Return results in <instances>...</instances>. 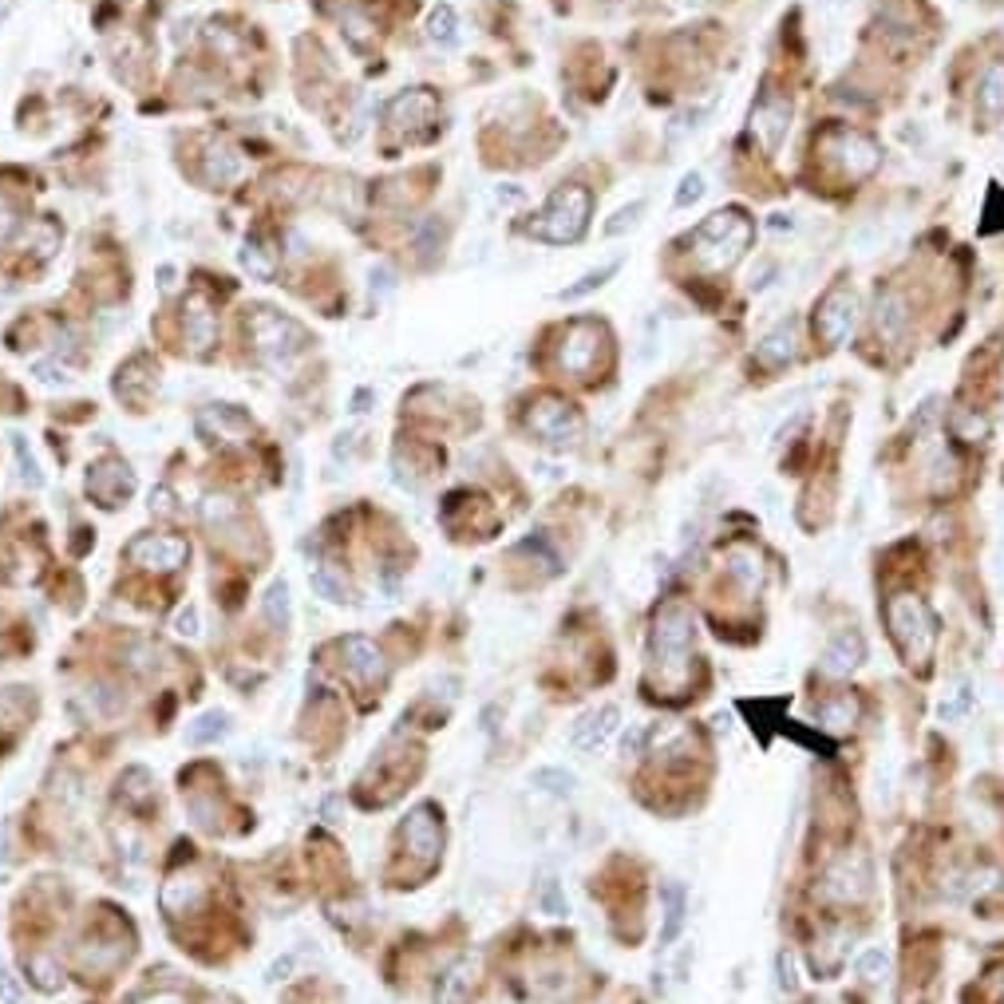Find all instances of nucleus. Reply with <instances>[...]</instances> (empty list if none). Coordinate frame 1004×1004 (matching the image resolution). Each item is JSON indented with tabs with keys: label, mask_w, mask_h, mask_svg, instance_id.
Listing matches in <instances>:
<instances>
[{
	"label": "nucleus",
	"mask_w": 1004,
	"mask_h": 1004,
	"mask_svg": "<svg viewBox=\"0 0 1004 1004\" xmlns=\"http://www.w3.org/2000/svg\"><path fill=\"white\" fill-rule=\"evenodd\" d=\"M854 325H859V293L850 285H834L822 293V301L815 305V337L827 348H839L850 340Z\"/></svg>",
	"instance_id": "obj_8"
},
{
	"label": "nucleus",
	"mask_w": 1004,
	"mask_h": 1004,
	"mask_svg": "<svg viewBox=\"0 0 1004 1004\" xmlns=\"http://www.w3.org/2000/svg\"><path fill=\"white\" fill-rule=\"evenodd\" d=\"M226 732H230V720H226V712H206V716H198V720L190 724L186 740H190L194 747H203V744H218Z\"/></svg>",
	"instance_id": "obj_34"
},
{
	"label": "nucleus",
	"mask_w": 1004,
	"mask_h": 1004,
	"mask_svg": "<svg viewBox=\"0 0 1004 1004\" xmlns=\"http://www.w3.org/2000/svg\"><path fill=\"white\" fill-rule=\"evenodd\" d=\"M700 198H705V174H700V171H688L685 178H680V186H676L673 206H676V210H688V206L700 203Z\"/></svg>",
	"instance_id": "obj_42"
},
{
	"label": "nucleus",
	"mask_w": 1004,
	"mask_h": 1004,
	"mask_svg": "<svg viewBox=\"0 0 1004 1004\" xmlns=\"http://www.w3.org/2000/svg\"><path fill=\"white\" fill-rule=\"evenodd\" d=\"M787 131H792V103L779 91H763L752 111V135L760 139V146L767 155H775L779 143L787 139Z\"/></svg>",
	"instance_id": "obj_14"
},
{
	"label": "nucleus",
	"mask_w": 1004,
	"mask_h": 1004,
	"mask_svg": "<svg viewBox=\"0 0 1004 1004\" xmlns=\"http://www.w3.org/2000/svg\"><path fill=\"white\" fill-rule=\"evenodd\" d=\"M131 491H135V474H131V467L123 463V459H99L91 471H87V494L99 502V506H119L123 499H131Z\"/></svg>",
	"instance_id": "obj_15"
},
{
	"label": "nucleus",
	"mask_w": 1004,
	"mask_h": 1004,
	"mask_svg": "<svg viewBox=\"0 0 1004 1004\" xmlns=\"http://www.w3.org/2000/svg\"><path fill=\"white\" fill-rule=\"evenodd\" d=\"M474 989V961L471 957H459L455 965L444 969L439 985H435V1004H467Z\"/></svg>",
	"instance_id": "obj_25"
},
{
	"label": "nucleus",
	"mask_w": 1004,
	"mask_h": 1004,
	"mask_svg": "<svg viewBox=\"0 0 1004 1004\" xmlns=\"http://www.w3.org/2000/svg\"><path fill=\"white\" fill-rule=\"evenodd\" d=\"M127 953H131V946L123 941V934H91L79 949V965L87 973H107L119 961H127Z\"/></svg>",
	"instance_id": "obj_23"
},
{
	"label": "nucleus",
	"mask_w": 1004,
	"mask_h": 1004,
	"mask_svg": "<svg viewBox=\"0 0 1004 1004\" xmlns=\"http://www.w3.org/2000/svg\"><path fill=\"white\" fill-rule=\"evenodd\" d=\"M692 609L680 601H665L653 613V633H648V665L665 685H680L692 665Z\"/></svg>",
	"instance_id": "obj_1"
},
{
	"label": "nucleus",
	"mask_w": 1004,
	"mask_h": 1004,
	"mask_svg": "<svg viewBox=\"0 0 1004 1004\" xmlns=\"http://www.w3.org/2000/svg\"><path fill=\"white\" fill-rule=\"evenodd\" d=\"M174 629H178L183 637H198V609H194V605L178 609V618H174Z\"/></svg>",
	"instance_id": "obj_49"
},
{
	"label": "nucleus",
	"mask_w": 1004,
	"mask_h": 1004,
	"mask_svg": "<svg viewBox=\"0 0 1004 1004\" xmlns=\"http://www.w3.org/2000/svg\"><path fill=\"white\" fill-rule=\"evenodd\" d=\"M345 24H348V36L357 40V44H364V40L372 36V24H368L360 12H345Z\"/></svg>",
	"instance_id": "obj_51"
},
{
	"label": "nucleus",
	"mask_w": 1004,
	"mask_h": 1004,
	"mask_svg": "<svg viewBox=\"0 0 1004 1004\" xmlns=\"http://www.w3.org/2000/svg\"><path fill=\"white\" fill-rule=\"evenodd\" d=\"M119 795H123L127 803H135V807H146V803L155 799L151 775H146L143 767H131V772H123V779H119Z\"/></svg>",
	"instance_id": "obj_35"
},
{
	"label": "nucleus",
	"mask_w": 1004,
	"mask_h": 1004,
	"mask_svg": "<svg viewBox=\"0 0 1004 1004\" xmlns=\"http://www.w3.org/2000/svg\"><path fill=\"white\" fill-rule=\"evenodd\" d=\"M17 455H20V467H24V471H20V474H24V483H29V487L44 483V479H40V471H36V459H32V455H24V444H17Z\"/></svg>",
	"instance_id": "obj_53"
},
{
	"label": "nucleus",
	"mask_w": 1004,
	"mask_h": 1004,
	"mask_svg": "<svg viewBox=\"0 0 1004 1004\" xmlns=\"http://www.w3.org/2000/svg\"><path fill=\"white\" fill-rule=\"evenodd\" d=\"M621 728V712L613 705L598 708V712H586L574 724V747H581V752H598V747H605L613 735H618Z\"/></svg>",
	"instance_id": "obj_22"
},
{
	"label": "nucleus",
	"mask_w": 1004,
	"mask_h": 1004,
	"mask_svg": "<svg viewBox=\"0 0 1004 1004\" xmlns=\"http://www.w3.org/2000/svg\"><path fill=\"white\" fill-rule=\"evenodd\" d=\"M203 522L214 538H230V526L238 522V502L226 494H206L203 499Z\"/></svg>",
	"instance_id": "obj_30"
},
{
	"label": "nucleus",
	"mask_w": 1004,
	"mask_h": 1004,
	"mask_svg": "<svg viewBox=\"0 0 1004 1004\" xmlns=\"http://www.w3.org/2000/svg\"><path fill=\"white\" fill-rule=\"evenodd\" d=\"M435 116H439V99L427 87H412L388 103V123L396 131H419V127L435 123Z\"/></svg>",
	"instance_id": "obj_16"
},
{
	"label": "nucleus",
	"mask_w": 1004,
	"mask_h": 1004,
	"mask_svg": "<svg viewBox=\"0 0 1004 1004\" xmlns=\"http://www.w3.org/2000/svg\"><path fill=\"white\" fill-rule=\"evenodd\" d=\"M874 329H878V337L886 340V345H902V340H906L909 305L898 290L878 293V301H874Z\"/></svg>",
	"instance_id": "obj_21"
},
{
	"label": "nucleus",
	"mask_w": 1004,
	"mask_h": 1004,
	"mask_svg": "<svg viewBox=\"0 0 1004 1004\" xmlns=\"http://www.w3.org/2000/svg\"><path fill=\"white\" fill-rule=\"evenodd\" d=\"M427 40L439 44V48H455L459 44V17H455L451 4L432 9V17H427Z\"/></svg>",
	"instance_id": "obj_32"
},
{
	"label": "nucleus",
	"mask_w": 1004,
	"mask_h": 1004,
	"mask_svg": "<svg viewBox=\"0 0 1004 1004\" xmlns=\"http://www.w3.org/2000/svg\"><path fill=\"white\" fill-rule=\"evenodd\" d=\"M728 574H732L740 586L752 593V589L763 586V558L755 554V546H732L728 550Z\"/></svg>",
	"instance_id": "obj_29"
},
{
	"label": "nucleus",
	"mask_w": 1004,
	"mask_h": 1004,
	"mask_svg": "<svg viewBox=\"0 0 1004 1004\" xmlns=\"http://www.w3.org/2000/svg\"><path fill=\"white\" fill-rule=\"evenodd\" d=\"M183 329H186V345H190L198 357L214 348V340H218V313H214L206 293H190V297H186Z\"/></svg>",
	"instance_id": "obj_18"
},
{
	"label": "nucleus",
	"mask_w": 1004,
	"mask_h": 1004,
	"mask_svg": "<svg viewBox=\"0 0 1004 1004\" xmlns=\"http://www.w3.org/2000/svg\"><path fill=\"white\" fill-rule=\"evenodd\" d=\"M135 1004H186V1001L178 993H151V996H143V1001H135Z\"/></svg>",
	"instance_id": "obj_57"
},
{
	"label": "nucleus",
	"mask_w": 1004,
	"mask_h": 1004,
	"mask_svg": "<svg viewBox=\"0 0 1004 1004\" xmlns=\"http://www.w3.org/2000/svg\"><path fill=\"white\" fill-rule=\"evenodd\" d=\"M819 720H822V728H831V732H847V728L854 724V700H850V696H842V700L822 705L819 708Z\"/></svg>",
	"instance_id": "obj_38"
},
{
	"label": "nucleus",
	"mask_w": 1004,
	"mask_h": 1004,
	"mask_svg": "<svg viewBox=\"0 0 1004 1004\" xmlns=\"http://www.w3.org/2000/svg\"><path fill=\"white\" fill-rule=\"evenodd\" d=\"M854 969H859V976L866 981V985H878V981H886L890 976V957L882 953V949H862L859 961H854Z\"/></svg>",
	"instance_id": "obj_37"
},
{
	"label": "nucleus",
	"mask_w": 1004,
	"mask_h": 1004,
	"mask_svg": "<svg viewBox=\"0 0 1004 1004\" xmlns=\"http://www.w3.org/2000/svg\"><path fill=\"white\" fill-rule=\"evenodd\" d=\"M538 906L550 914V918H561L566 914V898H561V890H558V882L554 878H542V886H538Z\"/></svg>",
	"instance_id": "obj_45"
},
{
	"label": "nucleus",
	"mask_w": 1004,
	"mask_h": 1004,
	"mask_svg": "<svg viewBox=\"0 0 1004 1004\" xmlns=\"http://www.w3.org/2000/svg\"><path fill=\"white\" fill-rule=\"evenodd\" d=\"M337 653H340V665H345L348 680L357 688H364V692H372V688H380L388 680L384 653H380L368 637H345L337 645Z\"/></svg>",
	"instance_id": "obj_12"
},
{
	"label": "nucleus",
	"mask_w": 1004,
	"mask_h": 1004,
	"mask_svg": "<svg viewBox=\"0 0 1004 1004\" xmlns=\"http://www.w3.org/2000/svg\"><path fill=\"white\" fill-rule=\"evenodd\" d=\"M775 973H779L783 993H799V965H795V953L779 949V957H775Z\"/></svg>",
	"instance_id": "obj_44"
},
{
	"label": "nucleus",
	"mask_w": 1004,
	"mask_h": 1004,
	"mask_svg": "<svg viewBox=\"0 0 1004 1004\" xmlns=\"http://www.w3.org/2000/svg\"><path fill=\"white\" fill-rule=\"evenodd\" d=\"M265 618H270L277 629L290 625V586H285V581H273L270 593H265Z\"/></svg>",
	"instance_id": "obj_40"
},
{
	"label": "nucleus",
	"mask_w": 1004,
	"mask_h": 1004,
	"mask_svg": "<svg viewBox=\"0 0 1004 1004\" xmlns=\"http://www.w3.org/2000/svg\"><path fill=\"white\" fill-rule=\"evenodd\" d=\"M641 214H645V203H629V206H621V210L613 214V222H605V238H618V233L633 230V226L641 222Z\"/></svg>",
	"instance_id": "obj_43"
},
{
	"label": "nucleus",
	"mask_w": 1004,
	"mask_h": 1004,
	"mask_svg": "<svg viewBox=\"0 0 1004 1004\" xmlns=\"http://www.w3.org/2000/svg\"><path fill=\"white\" fill-rule=\"evenodd\" d=\"M0 1001H4V1004H24V996H20V985H17V976H12L9 969H0Z\"/></svg>",
	"instance_id": "obj_50"
},
{
	"label": "nucleus",
	"mask_w": 1004,
	"mask_h": 1004,
	"mask_svg": "<svg viewBox=\"0 0 1004 1004\" xmlns=\"http://www.w3.org/2000/svg\"><path fill=\"white\" fill-rule=\"evenodd\" d=\"M242 265L250 270V277L273 281V277H277V270H281V250L270 242V238H245Z\"/></svg>",
	"instance_id": "obj_27"
},
{
	"label": "nucleus",
	"mask_w": 1004,
	"mask_h": 1004,
	"mask_svg": "<svg viewBox=\"0 0 1004 1004\" xmlns=\"http://www.w3.org/2000/svg\"><path fill=\"white\" fill-rule=\"evenodd\" d=\"M36 376L44 380V384H68V372L56 364H36Z\"/></svg>",
	"instance_id": "obj_54"
},
{
	"label": "nucleus",
	"mask_w": 1004,
	"mask_h": 1004,
	"mask_svg": "<svg viewBox=\"0 0 1004 1004\" xmlns=\"http://www.w3.org/2000/svg\"><path fill=\"white\" fill-rule=\"evenodd\" d=\"M198 432L210 439V444H245L250 439V432H253V424L250 419L238 412V407H230V404H214V407H206L203 416H198Z\"/></svg>",
	"instance_id": "obj_19"
},
{
	"label": "nucleus",
	"mask_w": 1004,
	"mask_h": 1004,
	"mask_svg": "<svg viewBox=\"0 0 1004 1004\" xmlns=\"http://www.w3.org/2000/svg\"><path fill=\"white\" fill-rule=\"evenodd\" d=\"M534 787H542V792L550 795H574V787H578V779H574L570 772H561V767H542V772H534Z\"/></svg>",
	"instance_id": "obj_39"
},
{
	"label": "nucleus",
	"mask_w": 1004,
	"mask_h": 1004,
	"mask_svg": "<svg viewBox=\"0 0 1004 1004\" xmlns=\"http://www.w3.org/2000/svg\"><path fill=\"white\" fill-rule=\"evenodd\" d=\"M819 146L822 155L831 159L834 171L847 174V178H870L882 163L878 143L870 135H862V131H831V135H822Z\"/></svg>",
	"instance_id": "obj_7"
},
{
	"label": "nucleus",
	"mask_w": 1004,
	"mask_h": 1004,
	"mask_svg": "<svg viewBox=\"0 0 1004 1004\" xmlns=\"http://www.w3.org/2000/svg\"><path fill=\"white\" fill-rule=\"evenodd\" d=\"M159 902H163V909L171 918H183V914H190V909H198L206 902V878L198 870H178V874H171L163 882Z\"/></svg>",
	"instance_id": "obj_17"
},
{
	"label": "nucleus",
	"mask_w": 1004,
	"mask_h": 1004,
	"mask_svg": "<svg viewBox=\"0 0 1004 1004\" xmlns=\"http://www.w3.org/2000/svg\"><path fill=\"white\" fill-rule=\"evenodd\" d=\"M949 432H953V439H961V444H981L989 435V419L976 412V407H957L953 416H949Z\"/></svg>",
	"instance_id": "obj_33"
},
{
	"label": "nucleus",
	"mask_w": 1004,
	"mask_h": 1004,
	"mask_svg": "<svg viewBox=\"0 0 1004 1004\" xmlns=\"http://www.w3.org/2000/svg\"><path fill=\"white\" fill-rule=\"evenodd\" d=\"M171 502H174V494L166 491V487H159V491L151 494V506H159V511H163V514H174V506H171Z\"/></svg>",
	"instance_id": "obj_56"
},
{
	"label": "nucleus",
	"mask_w": 1004,
	"mask_h": 1004,
	"mask_svg": "<svg viewBox=\"0 0 1004 1004\" xmlns=\"http://www.w3.org/2000/svg\"><path fill=\"white\" fill-rule=\"evenodd\" d=\"M309 581H313V589H317V593H320V598H325V601H345V598H348L345 581H337L329 570H317Z\"/></svg>",
	"instance_id": "obj_46"
},
{
	"label": "nucleus",
	"mask_w": 1004,
	"mask_h": 1004,
	"mask_svg": "<svg viewBox=\"0 0 1004 1004\" xmlns=\"http://www.w3.org/2000/svg\"><path fill=\"white\" fill-rule=\"evenodd\" d=\"M29 976L36 981L44 993H52V989H59V965L52 961V957H44V953H36V957H29Z\"/></svg>",
	"instance_id": "obj_41"
},
{
	"label": "nucleus",
	"mask_w": 1004,
	"mask_h": 1004,
	"mask_svg": "<svg viewBox=\"0 0 1004 1004\" xmlns=\"http://www.w3.org/2000/svg\"><path fill=\"white\" fill-rule=\"evenodd\" d=\"M245 332H250V340H253V352H258L273 372H285V368L309 348L305 325L285 317V313L270 309V305H253L250 317H245Z\"/></svg>",
	"instance_id": "obj_3"
},
{
	"label": "nucleus",
	"mask_w": 1004,
	"mask_h": 1004,
	"mask_svg": "<svg viewBox=\"0 0 1004 1004\" xmlns=\"http://www.w3.org/2000/svg\"><path fill=\"white\" fill-rule=\"evenodd\" d=\"M870 882H874V874H870V862L866 854H842V859H834L831 866L822 870L819 878V898L822 902H839V906H850V902H862L870 894Z\"/></svg>",
	"instance_id": "obj_9"
},
{
	"label": "nucleus",
	"mask_w": 1004,
	"mask_h": 1004,
	"mask_svg": "<svg viewBox=\"0 0 1004 1004\" xmlns=\"http://www.w3.org/2000/svg\"><path fill=\"white\" fill-rule=\"evenodd\" d=\"M755 357H760V364H767V368H787L792 360H799V320L795 317L779 320V325L755 345Z\"/></svg>",
	"instance_id": "obj_20"
},
{
	"label": "nucleus",
	"mask_w": 1004,
	"mask_h": 1004,
	"mask_svg": "<svg viewBox=\"0 0 1004 1004\" xmlns=\"http://www.w3.org/2000/svg\"><path fill=\"white\" fill-rule=\"evenodd\" d=\"M526 432L550 447H574L581 439V416L558 396H542L526 407Z\"/></svg>",
	"instance_id": "obj_6"
},
{
	"label": "nucleus",
	"mask_w": 1004,
	"mask_h": 1004,
	"mask_svg": "<svg viewBox=\"0 0 1004 1004\" xmlns=\"http://www.w3.org/2000/svg\"><path fill=\"white\" fill-rule=\"evenodd\" d=\"M210 1004H238V1001H230V996H210Z\"/></svg>",
	"instance_id": "obj_58"
},
{
	"label": "nucleus",
	"mask_w": 1004,
	"mask_h": 1004,
	"mask_svg": "<svg viewBox=\"0 0 1004 1004\" xmlns=\"http://www.w3.org/2000/svg\"><path fill=\"white\" fill-rule=\"evenodd\" d=\"M618 270H621V261H605L601 270H589L586 277L578 281V285H570V290H561V293H558V301H581V297H589V293L601 290V285H605V281L613 277Z\"/></svg>",
	"instance_id": "obj_36"
},
{
	"label": "nucleus",
	"mask_w": 1004,
	"mask_h": 1004,
	"mask_svg": "<svg viewBox=\"0 0 1004 1004\" xmlns=\"http://www.w3.org/2000/svg\"><path fill=\"white\" fill-rule=\"evenodd\" d=\"M937 419V400L929 396L926 404H921V412H918V435H926L929 432V424Z\"/></svg>",
	"instance_id": "obj_55"
},
{
	"label": "nucleus",
	"mask_w": 1004,
	"mask_h": 1004,
	"mask_svg": "<svg viewBox=\"0 0 1004 1004\" xmlns=\"http://www.w3.org/2000/svg\"><path fill=\"white\" fill-rule=\"evenodd\" d=\"M589 210H593V194L586 186H558L550 194V203L542 206V214L526 226L534 242L546 245H570L578 242L589 226Z\"/></svg>",
	"instance_id": "obj_4"
},
{
	"label": "nucleus",
	"mask_w": 1004,
	"mask_h": 1004,
	"mask_svg": "<svg viewBox=\"0 0 1004 1004\" xmlns=\"http://www.w3.org/2000/svg\"><path fill=\"white\" fill-rule=\"evenodd\" d=\"M127 558L135 561V566H143V570L171 574L178 566H186L190 546L183 538H174V534H139L135 542H127Z\"/></svg>",
	"instance_id": "obj_13"
},
{
	"label": "nucleus",
	"mask_w": 1004,
	"mask_h": 1004,
	"mask_svg": "<svg viewBox=\"0 0 1004 1004\" xmlns=\"http://www.w3.org/2000/svg\"><path fill=\"white\" fill-rule=\"evenodd\" d=\"M400 839H404L407 859H416L419 874L439 862V847H444V827H439V811L432 803H419L416 811L407 815L404 827H400Z\"/></svg>",
	"instance_id": "obj_10"
},
{
	"label": "nucleus",
	"mask_w": 1004,
	"mask_h": 1004,
	"mask_svg": "<svg viewBox=\"0 0 1004 1004\" xmlns=\"http://www.w3.org/2000/svg\"><path fill=\"white\" fill-rule=\"evenodd\" d=\"M886 621H890V637H894L898 653L906 657V665H926L934 657L937 618L926 601L914 598V593H898V598H890Z\"/></svg>",
	"instance_id": "obj_5"
},
{
	"label": "nucleus",
	"mask_w": 1004,
	"mask_h": 1004,
	"mask_svg": "<svg viewBox=\"0 0 1004 1004\" xmlns=\"http://www.w3.org/2000/svg\"><path fill=\"white\" fill-rule=\"evenodd\" d=\"M976 116L985 123H996L1004 116V64H989L976 84Z\"/></svg>",
	"instance_id": "obj_26"
},
{
	"label": "nucleus",
	"mask_w": 1004,
	"mask_h": 1004,
	"mask_svg": "<svg viewBox=\"0 0 1004 1004\" xmlns=\"http://www.w3.org/2000/svg\"><path fill=\"white\" fill-rule=\"evenodd\" d=\"M965 708H969V685H961V688H957L953 700H949V705H941V716H946V720H957V716L965 712Z\"/></svg>",
	"instance_id": "obj_52"
},
{
	"label": "nucleus",
	"mask_w": 1004,
	"mask_h": 1004,
	"mask_svg": "<svg viewBox=\"0 0 1004 1004\" xmlns=\"http://www.w3.org/2000/svg\"><path fill=\"white\" fill-rule=\"evenodd\" d=\"M242 171H245V163H242V155H238L233 146L214 143L210 151H206V178H210V183H218V186L238 183V178H242Z\"/></svg>",
	"instance_id": "obj_28"
},
{
	"label": "nucleus",
	"mask_w": 1004,
	"mask_h": 1004,
	"mask_svg": "<svg viewBox=\"0 0 1004 1004\" xmlns=\"http://www.w3.org/2000/svg\"><path fill=\"white\" fill-rule=\"evenodd\" d=\"M862 657H866V645H862L859 633H854V629H839L831 637V645H827V653H822V673L850 676L862 665Z\"/></svg>",
	"instance_id": "obj_24"
},
{
	"label": "nucleus",
	"mask_w": 1004,
	"mask_h": 1004,
	"mask_svg": "<svg viewBox=\"0 0 1004 1004\" xmlns=\"http://www.w3.org/2000/svg\"><path fill=\"white\" fill-rule=\"evenodd\" d=\"M491 203L502 206V210H514V206L526 203V190L514 183H499V186H491Z\"/></svg>",
	"instance_id": "obj_47"
},
{
	"label": "nucleus",
	"mask_w": 1004,
	"mask_h": 1004,
	"mask_svg": "<svg viewBox=\"0 0 1004 1004\" xmlns=\"http://www.w3.org/2000/svg\"><path fill=\"white\" fill-rule=\"evenodd\" d=\"M601 340H605V332H601L598 320H574L570 329H566V337H561V348H558L561 368H566L570 376L586 380L589 372L598 368Z\"/></svg>",
	"instance_id": "obj_11"
},
{
	"label": "nucleus",
	"mask_w": 1004,
	"mask_h": 1004,
	"mask_svg": "<svg viewBox=\"0 0 1004 1004\" xmlns=\"http://www.w3.org/2000/svg\"><path fill=\"white\" fill-rule=\"evenodd\" d=\"M661 902H665V926H661V946H673L676 937H680V929H685V890L676 886V882H668V886L661 890Z\"/></svg>",
	"instance_id": "obj_31"
},
{
	"label": "nucleus",
	"mask_w": 1004,
	"mask_h": 1004,
	"mask_svg": "<svg viewBox=\"0 0 1004 1004\" xmlns=\"http://www.w3.org/2000/svg\"><path fill=\"white\" fill-rule=\"evenodd\" d=\"M12 230H17V206L9 203V194L0 190V245L9 242Z\"/></svg>",
	"instance_id": "obj_48"
},
{
	"label": "nucleus",
	"mask_w": 1004,
	"mask_h": 1004,
	"mask_svg": "<svg viewBox=\"0 0 1004 1004\" xmlns=\"http://www.w3.org/2000/svg\"><path fill=\"white\" fill-rule=\"evenodd\" d=\"M752 233H755L752 218H747L744 210H735V206L708 214L705 222L692 230L696 261H700L705 270H712V273L732 270L735 261L747 253V245H752Z\"/></svg>",
	"instance_id": "obj_2"
}]
</instances>
